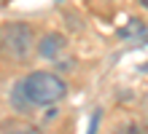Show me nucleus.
<instances>
[{"instance_id": "1", "label": "nucleus", "mask_w": 148, "mask_h": 134, "mask_svg": "<svg viewBox=\"0 0 148 134\" xmlns=\"http://www.w3.org/2000/svg\"><path fill=\"white\" fill-rule=\"evenodd\" d=\"M19 83H22L24 99L30 102V107L57 105L59 99H65V94H67L65 80L59 75H54V73H46V70H35V73H30L27 78H22Z\"/></svg>"}, {"instance_id": "2", "label": "nucleus", "mask_w": 148, "mask_h": 134, "mask_svg": "<svg viewBox=\"0 0 148 134\" xmlns=\"http://www.w3.org/2000/svg\"><path fill=\"white\" fill-rule=\"evenodd\" d=\"M0 48L14 62H24L32 51V30L24 22H11L0 32Z\"/></svg>"}, {"instance_id": "3", "label": "nucleus", "mask_w": 148, "mask_h": 134, "mask_svg": "<svg viewBox=\"0 0 148 134\" xmlns=\"http://www.w3.org/2000/svg\"><path fill=\"white\" fill-rule=\"evenodd\" d=\"M65 48H67V40H65V35H59V32L43 35L40 43H38V54L43 59H59Z\"/></svg>"}, {"instance_id": "4", "label": "nucleus", "mask_w": 148, "mask_h": 134, "mask_svg": "<svg viewBox=\"0 0 148 134\" xmlns=\"http://www.w3.org/2000/svg\"><path fill=\"white\" fill-rule=\"evenodd\" d=\"M113 134H145V131L140 129V123L124 121V123H119V126H116V131H113Z\"/></svg>"}, {"instance_id": "5", "label": "nucleus", "mask_w": 148, "mask_h": 134, "mask_svg": "<svg viewBox=\"0 0 148 134\" xmlns=\"http://www.w3.org/2000/svg\"><path fill=\"white\" fill-rule=\"evenodd\" d=\"M3 134H40L38 129H32V126H14V129H8Z\"/></svg>"}, {"instance_id": "6", "label": "nucleus", "mask_w": 148, "mask_h": 134, "mask_svg": "<svg viewBox=\"0 0 148 134\" xmlns=\"http://www.w3.org/2000/svg\"><path fill=\"white\" fill-rule=\"evenodd\" d=\"M97 123H100V110L92 115V123H89V134H97Z\"/></svg>"}, {"instance_id": "7", "label": "nucleus", "mask_w": 148, "mask_h": 134, "mask_svg": "<svg viewBox=\"0 0 148 134\" xmlns=\"http://www.w3.org/2000/svg\"><path fill=\"white\" fill-rule=\"evenodd\" d=\"M140 3H143V8H148V0H140Z\"/></svg>"}]
</instances>
